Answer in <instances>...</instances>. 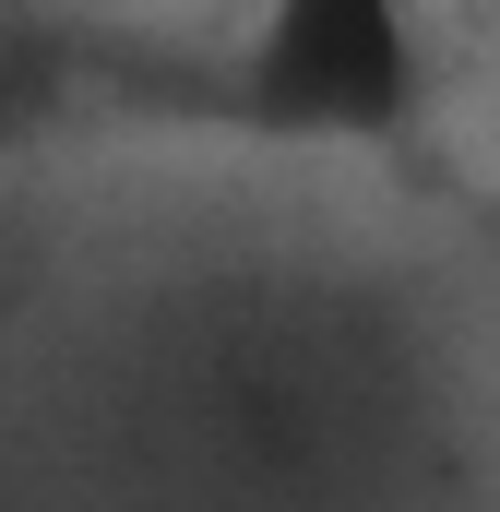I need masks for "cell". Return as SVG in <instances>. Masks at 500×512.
Segmentation results:
<instances>
[{
  "label": "cell",
  "mask_w": 500,
  "mask_h": 512,
  "mask_svg": "<svg viewBox=\"0 0 500 512\" xmlns=\"http://www.w3.org/2000/svg\"><path fill=\"white\" fill-rule=\"evenodd\" d=\"M239 96H250V120H274V131H393L405 96H417L405 12L393 0H286L250 36Z\"/></svg>",
  "instance_id": "6da1fadb"
}]
</instances>
